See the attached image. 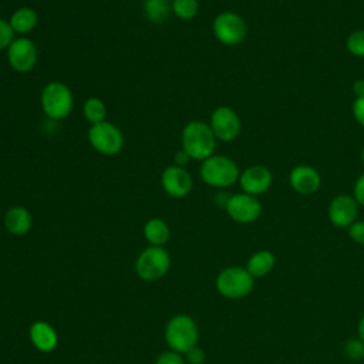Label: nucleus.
Wrapping results in <instances>:
<instances>
[{
    "mask_svg": "<svg viewBox=\"0 0 364 364\" xmlns=\"http://www.w3.org/2000/svg\"><path fill=\"white\" fill-rule=\"evenodd\" d=\"M182 151L195 161H205L216 149V136L209 124L191 121L182 129Z\"/></svg>",
    "mask_w": 364,
    "mask_h": 364,
    "instance_id": "obj_1",
    "label": "nucleus"
},
{
    "mask_svg": "<svg viewBox=\"0 0 364 364\" xmlns=\"http://www.w3.org/2000/svg\"><path fill=\"white\" fill-rule=\"evenodd\" d=\"M199 175L202 181L212 188H228L239 181L240 172L232 158L213 154L202 161Z\"/></svg>",
    "mask_w": 364,
    "mask_h": 364,
    "instance_id": "obj_2",
    "label": "nucleus"
},
{
    "mask_svg": "<svg viewBox=\"0 0 364 364\" xmlns=\"http://www.w3.org/2000/svg\"><path fill=\"white\" fill-rule=\"evenodd\" d=\"M165 340L171 350L185 354L198 344L199 328L188 314H176L169 318L165 327Z\"/></svg>",
    "mask_w": 364,
    "mask_h": 364,
    "instance_id": "obj_3",
    "label": "nucleus"
},
{
    "mask_svg": "<svg viewBox=\"0 0 364 364\" xmlns=\"http://www.w3.org/2000/svg\"><path fill=\"white\" fill-rule=\"evenodd\" d=\"M40 102L44 114L50 119L60 121L70 115L74 105V98L71 90L64 82L51 81L41 90Z\"/></svg>",
    "mask_w": 364,
    "mask_h": 364,
    "instance_id": "obj_4",
    "label": "nucleus"
},
{
    "mask_svg": "<svg viewBox=\"0 0 364 364\" xmlns=\"http://www.w3.org/2000/svg\"><path fill=\"white\" fill-rule=\"evenodd\" d=\"M216 290L226 299L237 300L249 296L255 287V277L246 267L229 266L219 272L216 277Z\"/></svg>",
    "mask_w": 364,
    "mask_h": 364,
    "instance_id": "obj_5",
    "label": "nucleus"
},
{
    "mask_svg": "<svg viewBox=\"0 0 364 364\" xmlns=\"http://www.w3.org/2000/svg\"><path fill=\"white\" fill-rule=\"evenodd\" d=\"M171 266V256L162 246H148L135 262L136 274L146 282L164 277Z\"/></svg>",
    "mask_w": 364,
    "mask_h": 364,
    "instance_id": "obj_6",
    "label": "nucleus"
},
{
    "mask_svg": "<svg viewBox=\"0 0 364 364\" xmlns=\"http://www.w3.org/2000/svg\"><path fill=\"white\" fill-rule=\"evenodd\" d=\"M212 31L219 43L225 46H237L245 40L247 34V26L243 17L237 13L222 11L215 17L212 23Z\"/></svg>",
    "mask_w": 364,
    "mask_h": 364,
    "instance_id": "obj_7",
    "label": "nucleus"
},
{
    "mask_svg": "<svg viewBox=\"0 0 364 364\" xmlns=\"http://www.w3.org/2000/svg\"><path fill=\"white\" fill-rule=\"evenodd\" d=\"M88 141L97 152L108 156L119 154L124 146L121 129L108 121L91 125L88 129Z\"/></svg>",
    "mask_w": 364,
    "mask_h": 364,
    "instance_id": "obj_8",
    "label": "nucleus"
},
{
    "mask_svg": "<svg viewBox=\"0 0 364 364\" xmlns=\"http://www.w3.org/2000/svg\"><path fill=\"white\" fill-rule=\"evenodd\" d=\"M209 125L216 139L222 142H230L236 139L242 129V122L239 115L233 108L226 105L215 108V111L210 115Z\"/></svg>",
    "mask_w": 364,
    "mask_h": 364,
    "instance_id": "obj_9",
    "label": "nucleus"
},
{
    "mask_svg": "<svg viewBox=\"0 0 364 364\" xmlns=\"http://www.w3.org/2000/svg\"><path fill=\"white\" fill-rule=\"evenodd\" d=\"M225 209L228 215L237 223H252L262 213V203L257 196L249 193H235L226 199Z\"/></svg>",
    "mask_w": 364,
    "mask_h": 364,
    "instance_id": "obj_10",
    "label": "nucleus"
},
{
    "mask_svg": "<svg viewBox=\"0 0 364 364\" xmlns=\"http://www.w3.org/2000/svg\"><path fill=\"white\" fill-rule=\"evenodd\" d=\"M7 61L10 67L20 73H28L37 63V47L27 37L14 38L7 48Z\"/></svg>",
    "mask_w": 364,
    "mask_h": 364,
    "instance_id": "obj_11",
    "label": "nucleus"
},
{
    "mask_svg": "<svg viewBox=\"0 0 364 364\" xmlns=\"http://www.w3.org/2000/svg\"><path fill=\"white\" fill-rule=\"evenodd\" d=\"M237 182L245 193L257 196L269 191L273 183V173L267 166L256 164L240 172Z\"/></svg>",
    "mask_w": 364,
    "mask_h": 364,
    "instance_id": "obj_12",
    "label": "nucleus"
},
{
    "mask_svg": "<svg viewBox=\"0 0 364 364\" xmlns=\"http://www.w3.org/2000/svg\"><path fill=\"white\" fill-rule=\"evenodd\" d=\"M162 189L172 198H185L193 186L191 173L179 165H169L161 175Z\"/></svg>",
    "mask_w": 364,
    "mask_h": 364,
    "instance_id": "obj_13",
    "label": "nucleus"
},
{
    "mask_svg": "<svg viewBox=\"0 0 364 364\" xmlns=\"http://www.w3.org/2000/svg\"><path fill=\"white\" fill-rule=\"evenodd\" d=\"M358 203L350 195H337L328 205V220L336 228H348L357 220Z\"/></svg>",
    "mask_w": 364,
    "mask_h": 364,
    "instance_id": "obj_14",
    "label": "nucleus"
},
{
    "mask_svg": "<svg viewBox=\"0 0 364 364\" xmlns=\"http://www.w3.org/2000/svg\"><path fill=\"white\" fill-rule=\"evenodd\" d=\"M290 186L300 195H313L320 189L321 176L318 171L310 165L300 164L290 171Z\"/></svg>",
    "mask_w": 364,
    "mask_h": 364,
    "instance_id": "obj_15",
    "label": "nucleus"
},
{
    "mask_svg": "<svg viewBox=\"0 0 364 364\" xmlns=\"http://www.w3.org/2000/svg\"><path fill=\"white\" fill-rule=\"evenodd\" d=\"M28 337L33 346L43 353H50L53 351L57 344H58V334L54 330V327L44 321V320H37L34 321L30 328H28Z\"/></svg>",
    "mask_w": 364,
    "mask_h": 364,
    "instance_id": "obj_16",
    "label": "nucleus"
},
{
    "mask_svg": "<svg viewBox=\"0 0 364 364\" xmlns=\"http://www.w3.org/2000/svg\"><path fill=\"white\" fill-rule=\"evenodd\" d=\"M4 228L14 236H23L30 232L33 225V218L28 209L24 206H11L4 213Z\"/></svg>",
    "mask_w": 364,
    "mask_h": 364,
    "instance_id": "obj_17",
    "label": "nucleus"
},
{
    "mask_svg": "<svg viewBox=\"0 0 364 364\" xmlns=\"http://www.w3.org/2000/svg\"><path fill=\"white\" fill-rule=\"evenodd\" d=\"M276 264V257L270 250H257L255 252L246 263L247 272L256 279V277H264L267 276Z\"/></svg>",
    "mask_w": 364,
    "mask_h": 364,
    "instance_id": "obj_18",
    "label": "nucleus"
},
{
    "mask_svg": "<svg viewBox=\"0 0 364 364\" xmlns=\"http://www.w3.org/2000/svg\"><path fill=\"white\" fill-rule=\"evenodd\" d=\"M9 23L14 30V33L27 34L36 28L38 23V16L36 10L30 7H20L10 16Z\"/></svg>",
    "mask_w": 364,
    "mask_h": 364,
    "instance_id": "obj_19",
    "label": "nucleus"
},
{
    "mask_svg": "<svg viewBox=\"0 0 364 364\" xmlns=\"http://www.w3.org/2000/svg\"><path fill=\"white\" fill-rule=\"evenodd\" d=\"M169 226L161 218H152L144 225V236L151 246H164L169 240Z\"/></svg>",
    "mask_w": 364,
    "mask_h": 364,
    "instance_id": "obj_20",
    "label": "nucleus"
},
{
    "mask_svg": "<svg viewBox=\"0 0 364 364\" xmlns=\"http://www.w3.org/2000/svg\"><path fill=\"white\" fill-rule=\"evenodd\" d=\"M171 4L168 0H145L144 13L151 23H162L169 17Z\"/></svg>",
    "mask_w": 364,
    "mask_h": 364,
    "instance_id": "obj_21",
    "label": "nucleus"
},
{
    "mask_svg": "<svg viewBox=\"0 0 364 364\" xmlns=\"http://www.w3.org/2000/svg\"><path fill=\"white\" fill-rule=\"evenodd\" d=\"M82 114H84L85 119L88 122H91V125H94V124L105 121L107 107L102 100H100L97 97H90L82 105Z\"/></svg>",
    "mask_w": 364,
    "mask_h": 364,
    "instance_id": "obj_22",
    "label": "nucleus"
},
{
    "mask_svg": "<svg viewBox=\"0 0 364 364\" xmlns=\"http://www.w3.org/2000/svg\"><path fill=\"white\" fill-rule=\"evenodd\" d=\"M171 9L181 20H192L199 11L198 0H172Z\"/></svg>",
    "mask_w": 364,
    "mask_h": 364,
    "instance_id": "obj_23",
    "label": "nucleus"
},
{
    "mask_svg": "<svg viewBox=\"0 0 364 364\" xmlns=\"http://www.w3.org/2000/svg\"><path fill=\"white\" fill-rule=\"evenodd\" d=\"M346 47L350 54L364 57V30H354L346 38Z\"/></svg>",
    "mask_w": 364,
    "mask_h": 364,
    "instance_id": "obj_24",
    "label": "nucleus"
},
{
    "mask_svg": "<svg viewBox=\"0 0 364 364\" xmlns=\"http://www.w3.org/2000/svg\"><path fill=\"white\" fill-rule=\"evenodd\" d=\"M344 355L351 361H360L364 358V343L358 338H348L343 346Z\"/></svg>",
    "mask_w": 364,
    "mask_h": 364,
    "instance_id": "obj_25",
    "label": "nucleus"
},
{
    "mask_svg": "<svg viewBox=\"0 0 364 364\" xmlns=\"http://www.w3.org/2000/svg\"><path fill=\"white\" fill-rule=\"evenodd\" d=\"M14 34H16V33H14V30L11 28L10 23L0 17V51L9 48V46H10V44L13 43V40H14Z\"/></svg>",
    "mask_w": 364,
    "mask_h": 364,
    "instance_id": "obj_26",
    "label": "nucleus"
},
{
    "mask_svg": "<svg viewBox=\"0 0 364 364\" xmlns=\"http://www.w3.org/2000/svg\"><path fill=\"white\" fill-rule=\"evenodd\" d=\"M155 364H185V360L182 358L181 353L169 350V351H162L156 357Z\"/></svg>",
    "mask_w": 364,
    "mask_h": 364,
    "instance_id": "obj_27",
    "label": "nucleus"
},
{
    "mask_svg": "<svg viewBox=\"0 0 364 364\" xmlns=\"http://www.w3.org/2000/svg\"><path fill=\"white\" fill-rule=\"evenodd\" d=\"M347 230L353 242L358 245H364V220H355L347 228Z\"/></svg>",
    "mask_w": 364,
    "mask_h": 364,
    "instance_id": "obj_28",
    "label": "nucleus"
},
{
    "mask_svg": "<svg viewBox=\"0 0 364 364\" xmlns=\"http://www.w3.org/2000/svg\"><path fill=\"white\" fill-rule=\"evenodd\" d=\"M353 115L355 118V121L364 127V97H358L353 101V107H351Z\"/></svg>",
    "mask_w": 364,
    "mask_h": 364,
    "instance_id": "obj_29",
    "label": "nucleus"
},
{
    "mask_svg": "<svg viewBox=\"0 0 364 364\" xmlns=\"http://www.w3.org/2000/svg\"><path fill=\"white\" fill-rule=\"evenodd\" d=\"M185 355L189 364H203L205 361V351L198 346L192 347L188 353H185Z\"/></svg>",
    "mask_w": 364,
    "mask_h": 364,
    "instance_id": "obj_30",
    "label": "nucleus"
},
{
    "mask_svg": "<svg viewBox=\"0 0 364 364\" xmlns=\"http://www.w3.org/2000/svg\"><path fill=\"white\" fill-rule=\"evenodd\" d=\"M353 198L361 206H364V173H361L353 188Z\"/></svg>",
    "mask_w": 364,
    "mask_h": 364,
    "instance_id": "obj_31",
    "label": "nucleus"
},
{
    "mask_svg": "<svg viewBox=\"0 0 364 364\" xmlns=\"http://www.w3.org/2000/svg\"><path fill=\"white\" fill-rule=\"evenodd\" d=\"M351 90H353V94L355 95V98H358V97H364V80H363V78L355 80V81L353 82Z\"/></svg>",
    "mask_w": 364,
    "mask_h": 364,
    "instance_id": "obj_32",
    "label": "nucleus"
},
{
    "mask_svg": "<svg viewBox=\"0 0 364 364\" xmlns=\"http://www.w3.org/2000/svg\"><path fill=\"white\" fill-rule=\"evenodd\" d=\"M189 159H191V158H189L183 151H181V152H178V154L175 155V165L183 166Z\"/></svg>",
    "mask_w": 364,
    "mask_h": 364,
    "instance_id": "obj_33",
    "label": "nucleus"
},
{
    "mask_svg": "<svg viewBox=\"0 0 364 364\" xmlns=\"http://www.w3.org/2000/svg\"><path fill=\"white\" fill-rule=\"evenodd\" d=\"M357 333H358V338L364 343V316L360 318L358 321V326H357Z\"/></svg>",
    "mask_w": 364,
    "mask_h": 364,
    "instance_id": "obj_34",
    "label": "nucleus"
},
{
    "mask_svg": "<svg viewBox=\"0 0 364 364\" xmlns=\"http://www.w3.org/2000/svg\"><path fill=\"white\" fill-rule=\"evenodd\" d=\"M361 161L364 162V146H363V149H361Z\"/></svg>",
    "mask_w": 364,
    "mask_h": 364,
    "instance_id": "obj_35",
    "label": "nucleus"
}]
</instances>
